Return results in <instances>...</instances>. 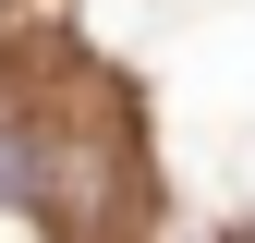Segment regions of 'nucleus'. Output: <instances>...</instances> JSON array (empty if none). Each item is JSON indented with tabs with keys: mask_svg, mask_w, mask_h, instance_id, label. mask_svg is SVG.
Wrapping results in <instances>:
<instances>
[{
	"mask_svg": "<svg viewBox=\"0 0 255 243\" xmlns=\"http://www.w3.org/2000/svg\"><path fill=\"white\" fill-rule=\"evenodd\" d=\"M24 195H37V146H24V134H0V207H24Z\"/></svg>",
	"mask_w": 255,
	"mask_h": 243,
	"instance_id": "nucleus-1",
	"label": "nucleus"
},
{
	"mask_svg": "<svg viewBox=\"0 0 255 243\" xmlns=\"http://www.w3.org/2000/svg\"><path fill=\"white\" fill-rule=\"evenodd\" d=\"M243 243H255V231H243Z\"/></svg>",
	"mask_w": 255,
	"mask_h": 243,
	"instance_id": "nucleus-2",
	"label": "nucleus"
}]
</instances>
